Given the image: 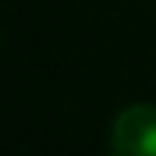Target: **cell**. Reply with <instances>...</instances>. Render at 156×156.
<instances>
[{"label": "cell", "instance_id": "cell-1", "mask_svg": "<svg viewBox=\"0 0 156 156\" xmlns=\"http://www.w3.org/2000/svg\"><path fill=\"white\" fill-rule=\"evenodd\" d=\"M112 156H156V105L134 102L112 124Z\"/></svg>", "mask_w": 156, "mask_h": 156}]
</instances>
